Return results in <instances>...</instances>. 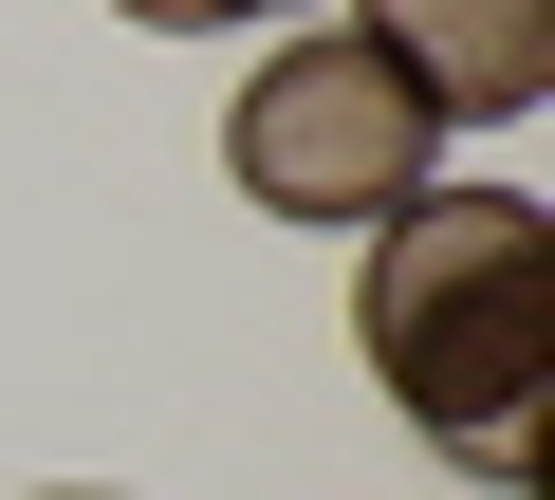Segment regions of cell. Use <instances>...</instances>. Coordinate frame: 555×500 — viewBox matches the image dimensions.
Wrapping results in <instances>:
<instances>
[{
	"label": "cell",
	"mask_w": 555,
	"mask_h": 500,
	"mask_svg": "<svg viewBox=\"0 0 555 500\" xmlns=\"http://www.w3.org/2000/svg\"><path fill=\"white\" fill-rule=\"evenodd\" d=\"M426 93L334 20V38H278L259 75H241V112H222V167H241V204H278V222H389L408 185H426Z\"/></svg>",
	"instance_id": "2"
},
{
	"label": "cell",
	"mask_w": 555,
	"mask_h": 500,
	"mask_svg": "<svg viewBox=\"0 0 555 500\" xmlns=\"http://www.w3.org/2000/svg\"><path fill=\"white\" fill-rule=\"evenodd\" d=\"M352 38L426 93V130H500L555 93V0H352Z\"/></svg>",
	"instance_id": "3"
},
{
	"label": "cell",
	"mask_w": 555,
	"mask_h": 500,
	"mask_svg": "<svg viewBox=\"0 0 555 500\" xmlns=\"http://www.w3.org/2000/svg\"><path fill=\"white\" fill-rule=\"evenodd\" d=\"M352 334L389 371V408L426 445H463L481 482H537V371H555V204L518 185H408L371 222Z\"/></svg>",
	"instance_id": "1"
},
{
	"label": "cell",
	"mask_w": 555,
	"mask_h": 500,
	"mask_svg": "<svg viewBox=\"0 0 555 500\" xmlns=\"http://www.w3.org/2000/svg\"><path fill=\"white\" fill-rule=\"evenodd\" d=\"M56 500H93V482H56Z\"/></svg>",
	"instance_id": "5"
},
{
	"label": "cell",
	"mask_w": 555,
	"mask_h": 500,
	"mask_svg": "<svg viewBox=\"0 0 555 500\" xmlns=\"http://www.w3.org/2000/svg\"><path fill=\"white\" fill-rule=\"evenodd\" d=\"M112 20H149V38H259L278 0H112Z\"/></svg>",
	"instance_id": "4"
}]
</instances>
